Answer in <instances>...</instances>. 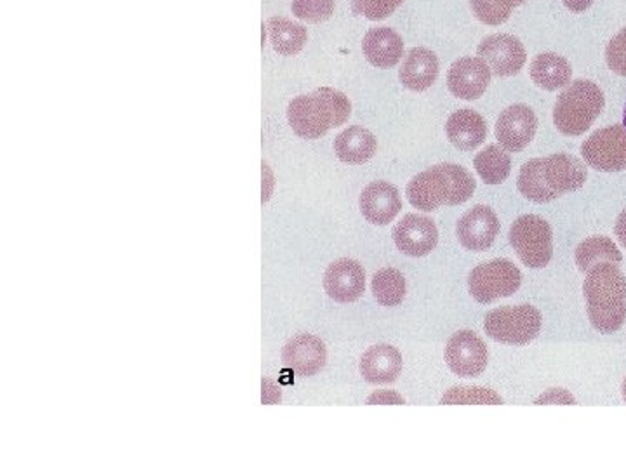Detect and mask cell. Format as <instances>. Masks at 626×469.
<instances>
[{"mask_svg": "<svg viewBox=\"0 0 626 469\" xmlns=\"http://www.w3.org/2000/svg\"><path fill=\"white\" fill-rule=\"evenodd\" d=\"M588 171L581 160L566 153L532 159L518 174V192L531 202H552L587 182Z\"/></svg>", "mask_w": 626, "mask_h": 469, "instance_id": "cell-1", "label": "cell"}, {"mask_svg": "<svg viewBox=\"0 0 626 469\" xmlns=\"http://www.w3.org/2000/svg\"><path fill=\"white\" fill-rule=\"evenodd\" d=\"M588 319L602 334H613L626 320V279L618 264L602 263L588 272L584 285Z\"/></svg>", "mask_w": 626, "mask_h": 469, "instance_id": "cell-2", "label": "cell"}, {"mask_svg": "<svg viewBox=\"0 0 626 469\" xmlns=\"http://www.w3.org/2000/svg\"><path fill=\"white\" fill-rule=\"evenodd\" d=\"M477 183L467 169L456 164H439L410 180L407 198L419 211L433 212L441 206L467 202Z\"/></svg>", "mask_w": 626, "mask_h": 469, "instance_id": "cell-3", "label": "cell"}, {"mask_svg": "<svg viewBox=\"0 0 626 469\" xmlns=\"http://www.w3.org/2000/svg\"><path fill=\"white\" fill-rule=\"evenodd\" d=\"M351 115V99L331 87H320L311 95L298 96L287 107V121L303 139H319L328 131L345 124Z\"/></svg>", "mask_w": 626, "mask_h": 469, "instance_id": "cell-4", "label": "cell"}, {"mask_svg": "<svg viewBox=\"0 0 626 469\" xmlns=\"http://www.w3.org/2000/svg\"><path fill=\"white\" fill-rule=\"evenodd\" d=\"M604 104L601 87L592 81H575L559 96L553 108V122L562 134L581 136L601 115Z\"/></svg>", "mask_w": 626, "mask_h": 469, "instance_id": "cell-5", "label": "cell"}, {"mask_svg": "<svg viewBox=\"0 0 626 469\" xmlns=\"http://www.w3.org/2000/svg\"><path fill=\"white\" fill-rule=\"evenodd\" d=\"M486 334L505 345H527L541 331V313L535 306H501L489 311L484 320Z\"/></svg>", "mask_w": 626, "mask_h": 469, "instance_id": "cell-6", "label": "cell"}, {"mask_svg": "<svg viewBox=\"0 0 626 469\" xmlns=\"http://www.w3.org/2000/svg\"><path fill=\"white\" fill-rule=\"evenodd\" d=\"M510 244L527 268H544L553 256V233L540 215H520L510 229Z\"/></svg>", "mask_w": 626, "mask_h": 469, "instance_id": "cell-7", "label": "cell"}, {"mask_svg": "<svg viewBox=\"0 0 626 469\" xmlns=\"http://www.w3.org/2000/svg\"><path fill=\"white\" fill-rule=\"evenodd\" d=\"M523 273L510 259H494L479 267L468 276V288L476 301L493 303L500 297L517 293Z\"/></svg>", "mask_w": 626, "mask_h": 469, "instance_id": "cell-8", "label": "cell"}, {"mask_svg": "<svg viewBox=\"0 0 626 469\" xmlns=\"http://www.w3.org/2000/svg\"><path fill=\"white\" fill-rule=\"evenodd\" d=\"M590 168L602 173H619L626 169V127L611 125L593 133L581 147Z\"/></svg>", "mask_w": 626, "mask_h": 469, "instance_id": "cell-9", "label": "cell"}, {"mask_svg": "<svg viewBox=\"0 0 626 469\" xmlns=\"http://www.w3.org/2000/svg\"><path fill=\"white\" fill-rule=\"evenodd\" d=\"M444 357L451 371L459 378H477L489 362L488 346L471 331H459L451 336Z\"/></svg>", "mask_w": 626, "mask_h": 469, "instance_id": "cell-10", "label": "cell"}, {"mask_svg": "<svg viewBox=\"0 0 626 469\" xmlns=\"http://www.w3.org/2000/svg\"><path fill=\"white\" fill-rule=\"evenodd\" d=\"M477 54L488 63L496 77L517 75L526 63L523 42L508 34L489 35L480 42Z\"/></svg>", "mask_w": 626, "mask_h": 469, "instance_id": "cell-11", "label": "cell"}, {"mask_svg": "<svg viewBox=\"0 0 626 469\" xmlns=\"http://www.w3.org/2000/svg\"><path fill=\"white\" fill-rule=\"evenodd\" d=\"M393 240L401 252L410 258H421L432 252L439 242V232L430 218L418 214L404 215L393 230Z\"/></svg>", "mask_w": 626, "mask_h": 469, "instance_id": "cell-12", "label": "cell"}, {"mask_svg": "<svg viewBox=\"0 0 626 469\" xmlns=\"http://www.w3.org/2000/svg\"><path fill=\"white\" fill-rule=\"evenodd\" d=\"M538 119L527 104H514L501 113L496 122V139L508 151H520L532 141Z\"/></svg>", "mask_w": 626, "mask_h": 469, "instance_id": "cell-13", "label": "cell"}, {"mask_svg": "<svg viewBox=\"0 0 626 469\" xmlns=\"http://www.w3.org/2000/svg\"><path fill=\"white\" fill-rule=\"evenodd\" d=\"M491 69L482 58H462L454 61L447 74V87L456 98L474 101L488 91Z\"/></svg>", "mask_w": 626, "mask_h": 469, "instance_id": "cell-14", "label": "cell"}, {"mask_svg": "<svg viewBox=\"0 0 626 469\" xmlns=\"http://www.w3.org/2000/svg\"><path fill=\"white\" fill-rule=\"evenodd\" d=\"M459 244L474 252H484L493 246L500 233V221L493 209L486 206L471 207L458 221Z\"/></svg>", "mask_w": 626, "mask_h": 469, "instance_id": "cell-15", "label": "cell"}, {"mask_svg": "<svg viewBox=\"0 0 626 469\" xmlns=\"http://www.w3.org/2000/svg\"><path fill=\"white\" fill-rule=\"evenodd\" d=\"M324 288L334 301H357L366 288V272L363 264L354 259H337L333 264H329L324 275Z\"/></svg>", "mask_w": 626, "mask_h": 469, "instance_id": "cell-16", "label": "cell"}, {"mask_svg": "<svg viewBox=\"0 0 626 469\" xmlns=\"http://www.w3.org/2000/svg\"><path fill=\"white\" fill-rule=\"evenodd\" d=\"M282 360L299 378H310L322 371L328 360L326 345L311 334H299L284 346Z\"/></svg>", "mask_w": 626, "mask_h": 469, "instance_id": "cell-17", "label": "cell"}, {"mask_svg": "<svg viewBox=\"0 0 626 469\" xmlns=\"http://www.w3.org/2000/svg\"><path fill=\"white\" fill-rule=\"evenodd\" d=\"M402 200L398 189L386 182H375L366 186L360 195V211L372 224L392 223L401 212Z\"/></svg>", "mask_w": 626, "mask_h": 469, "instance_id": "cell-18", "label": "cell"}, {"mask_svg": "<svg viewBox=\"0 0 626 469\" xmlns=\"http://www.w3.org/2000/svg\"><path fill=\"white\" fill-rule=\"evenodd\" d=\"M439 77V60L437 54L427 48H415L404 58L398 78L402 86L410 91H425L432 87Z\"/></svg>", "mask_w": 626, "mask_h": 469, "instance_id": "cell-19", "label": "cell"}, {"mask_svg": "<svg viewBox=\"0 0 626 469\" xmlns=\"http://www.w3.org/2000/svg\"><path fill=\"white\" fill-rule=\"evenodd\" d=\"M363 49L369 63L378 69H392L404 57L401 35L389 26L371 28L364 37Z\"/></svg>", "mask_w": 626, "mask_h": 469, "instance_id": "cell-20", "label": "cell"}, {"mask_svg": "<svg viewBox=\"0 0 626 469\" xmlns=\"http://www.w3.org/2000/svg\"><path fill=\"white\" fill-rule=\"evenodd\" d=\"M445 133L458 150H476L488 138V124L480 113L465 108V110H458L450 116V121L445 125Z\"/></svg>", "mask_w": 626, "mask_h": 469, "instance_id": "cell-21", "label": "cell"}, {"mask_svg": "<svg viewBox=\"0 0 626 469\" xmlns=\"http://www.w3.org/2000/svg\"><path fill=\"white\" fill-rule=\"evenodd\" d=\"M402 372V355L389 345H376L360 358V374L371 384L393 383Z\"/></svg>", "mask_w": 626, "mask_h": 469, "instance_id": "cell-22", "label": "cell"}, {"mask_svg": "<svg viewBox=\"0 0 626 469\" xmlns=\"http://www.w3.org/2000/svg\"><path fill=\"white\" fill-rule=\"evenodd\" d=\"M376 150H378V141H376L375 134L364 129L360 125H352L342 134H337V138L334 139L337 159L345 164H364L376 156Z\"/></svg>", "mask_w": 626, "mask_h": 469, "instance_id": "cell-23", "label": "cell"}, {"mask_svg": "<svg viewBox=\"0 0 626 469\" xmlns=\"http://www.w3.org/2000/svg\"><path fill=\"white\" fill-rule=\"evenodd\" d=\"M570 77H573V69H570L569 61L564 57H559L555 52H543L532 60V83L544 91H557L570 83Z\"/></svg>", "mask_w": 626, "mask_h": 469, "instance_id": "cell-24", "label": "cell"}, {"mask_svg": "<svg viewBox=\"0 0 626 469\" xmlns=\"http://www.w3.org/2000/svg\"><path fill=\"white\" fill-rule=\"evenodd\" d=\"M268 32L273 49L282 57H296L308 42L307 28L299 23L291 22L287 17H270Z\"/></svg>", "mask_w": 626, "mask_h": 469, "instance_id": "cell-25", "label": "cell"}, {"mask_svg": "<svg viewBox=\"0 0 626 469\" xmlns=\"http://www.w3.org/2000/svg\"><path fill=\"white\" fill-rule=\"evenodd\" d=\"M623 256L611 238L590 237L576 249V264L584 273L602 263L622 264Z\"/></svg>", "mask_w": 626, "mask_h": 469, "instance_id": "cell-26", "label": "cell"}, {"mask_svg": "<svg viewBox=\"0 0 626 469\" xmlns=\"http://www.w3.org/2000/svg\"><path fill=\"white\" fill-rule=\"evenodd\" d=\"M474 164L486 185H500L505 182L512 171V159L498 145H489L486 150L480 151Z\"/></svg>", "mask_w": 626, "mask_h": 469, "instance_id": "cell-27", "label": "cell"}, {"mask_svg": "<svg viewBox=\"0 0 626 469\" xmlns=\"http://www.w3.org/2000/svg\"><path fill=\"white\" fill-rule=\"evenodd\" d=\"M406 279L395 268H383L372 276V294L381 306L401 305L406 297Z\"/></svg>", "mask_w": 626, "mask_h": 469, "instance_id": "cell-28", "label": "cell"}, {"mask_svg": "<svg viewBox=\"0 0 626 469\" xmlns=\"http://www.w3.org/2000/svg\"><path fill=\"white\" fill-rule=\"evenodd\" d=\"M526 0H470L471 11L484 25H501L508 22L512 11Z\"/></svg>", "mask_w": 626, "mask_h": 469, "instance_id": "cell-29", "label": "cell"}, {"mask_svg": "<svg viewBox=\"0 0 626 469\" xmlns=\"http://www.w3.org/2000/svg\"><path fill=\"white\" fill-rule=\"evenodd\" d=\"M442 405H458V404H479V405H501L503 398L498 395L493 390L488 387H453L450 392L442 396Z\"/></svg>", "mask_w": 626, "mask_h": 469, "instance_id": "cell-30", "label": "cell"}, {"mask_svg": "<svg viewBox=\"0 0 626 469\" xmlns=\"http://www.w3.org/2000/svg\"><path fill=\"white\" fill-rule=\"evenodd\" d=\"M293 14L303 22H328L334 14V0H293Z\"/></svg>", "mask_w": 626, "mask_h": 469, "instance_id": "cell-31", "label": "cell"}, {"mask_svg": "<svg viewBox=\"0 0 626 469\" xmlns=\"http://www.w3.org/2000/svg\"><path fill=\"white\" fill-rule=\"evenodd\" d=\"M404 0H354V13L368 17L371 22H380L395 13Z\"/></svg>", "mask_w": 626, "mask_h": 469, "instance_id": "cell-32", "label": "cell"}, {"mask_svg": "<svg viewBox=\"0 0 626 469\" xmlns=\"http://www.w3.org/2000/svg\"><path fill=\"white\" fill-rule=\"evenodd\" d=\"M605 61L614 74L626 77V26L607 44Z\"/></svg>", "mask_w": 626, "mask_h": 469, "instance_id": "cell-33", "label": "cell"}, {"mask_svg": "<svg viewBox=\"0 0 626 469\" xmlns=\"http://www.w3.org/2000/svg\"><path fill=\"white\" fill-rule=\"evenodd\" d=\"M375 402L376 404H389V402H395V404H404V400H402L401 396L389 392L375 393V395L369 398V404H375Z\"/></svg>", "mask_w": 626, "mask_h": 469, "instance_id": "cell-34", "label": "cell"}, {"mask_svg": "<svg viewBox=\"0 0 626 469\" xmlns=\"http://www.w3.org/2000/svg\"><path fill=\"white\" fill-rule=\"evenodd\" d=\"M593 2H596V0H564V5H566L569 11H573V13H584Z\"/></svg>", "mask_w": 626, "mask_h": 469, "instance_id": "cell-35", "label": "cell"}, {"mask_svg": "<svg viewBox=\"0 0 626 469\" xmlns=\"http://www.w3.org/2000/svg\"><path fill=\"white\" fill-rule=\"evenodd\" d=\"M616 237L622 242V246L626 249V209L619 214L616 221Z\"/></svg>", "mask_w": 626, "mask_h": 469, "instance_id": "cell-36", "label": "cell"}, {"mask_svg": "<svg viewBox=\"0 0 626 469\" xmlns=\"http://www.w3.org/2000/svg\"><path fill=\"white\" fill-rule=\"evenodd\" d=\"M623 398H625V400H626V379H625V383H623Z\"/></svg>", "mask_w": 626, "mask_h": 469, "instance_id": "cell-37", "label": "cell"}, {"mask_svg": "<svg viewBox=\"0 0 626 469\" xmlns=\"http://www.w3.org/2000/svg\"><path fill=\"white\" fill-rule=\"evenodd\" d=\"M623 125L626 127V104H625V113H623Z\"/></svg>", "mask_w": 626, "mask_h": 469, "instance_id": "cell-38", "label": "cell"}]
</instances>
